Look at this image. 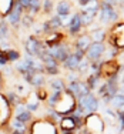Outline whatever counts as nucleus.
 <instances>
[{
	"label": "nucleus",
	"mask_w": 124,
	"mask_h": 134,
	"mask_svg": "<svg viewBox=\"0 0 124 134\" xmlns=\"http://www.w3.org/2000/svg\"><path fill=\"white\" fill-rule=\"evenodd\" d=\"M100 98L96 96V93H88L87 96L78 98L77 100V107H76V111L73 114H77V116L86 117L91 113H98V108H100Z\"/></svg>",
	"instance_id": "1"
},
{
	"label": "nucleus",
	"mask_w": 124,
	"mask_h": 134,
	"mask_svg": "<svg viewBox=\"0 0 124 134\" xmlns=\"http://www.w3.org/2000/svg\"><path fill=\"white\" fill-rule=\"evenodd\" d=\"M120 19H121V14H120L119 9L100 0V10L97 14V21L100 26H113V24L119 23Z\"/></svg>",
	"instance_id": "2"
},
{
	"label": "nucleus",
	"mask_w": 124,
	"mask_h": 134,
	"mask_svg": "<svg viewBox=\"0 0 124 134\" xmlns=\"http://www.w3.org/2000/svg\"><path fill=\"white\" fill-rule=\"evenodd\" d=\"M29 134H60L59 126L47 119H37L29 124Z\"/></svg>",
	"instance_id": "3"
},
{
	"label": "nucleus",
	"mask_w": 124,
	"mask_h": 134,
	"mask_svg": "<svg viewBox=\"0 0 124 134\" xmlns=\"http://www.w3.org/2000/svg\"><path fill=\"white\" fill-rule=\"evenodd\" d=\"M106 44L117 47L119 50H124V21H119L110 26V29L107 30Z\"/></svg>",
	"instance_id": "4"
},
{
	"label": "nucleus",
	"mask_w": 124,
	"mask_h": 134,
	"mask_svg": "<svg viewBox=\"0 0 124 134\" xmlns=\"http://www.w3.org/2000/svg\"><path fill=\"white\" fill-rule=\"evenodd\" d=\"M23 47H24V54H26V56H30V57H34V59H39L41 54H43L44 50H47V47L44 46V43H43V39L36 37V36H33V34H30V36L24 40Z\"/></svg>",
	"instance_id": "5"
},
{
	"label": "nucleus",
	"mask_w": 124,
	"mask_h": 134,
	"mask_svg": "<svg viewBox=\"0 0 124 134\" xmlns=\"http://www.w3.org/2000/svg\"><path fill=\"white\" fill-rule=\"evenodd\" d=\"M76 107H77V100H76V97L73 94H70L67 90H64L60 101L54 107V110L63 117V116H71L76 111Z\"/></svg>",
	"instance_id": "6"
},
{
	"label": "nucleus",
	"mask_w": 124,
	"mask_h": 134,
	"mask_svg": "<svg viewBox=\"0 0 124 134\" xmlns=\"http://www.w3.org/2000/svg\"><path fill=\"white\" fill-rule=\"evenodd\" d=\"M84 129L88 134H103L106 129V123L103 120V116L98 113H91L84 117Z\"/></svg>",
	"instance_id": "7"
},
{
	"label": "nucleus",
	"mask_w": 124,
	"mask_h": 134,
	"mask_svg": "<svg viewBox=\"0 0 124 134\" xmlns=\"http://www.w3.org/2000/svg\"><path fill=\"white\" fill-rule=\"evenodd\" d=\"M47 52L50 53L52 57H54L57 62L60 63V66H61V63L64 62V60L69 57V54L73 52V46H71L70 41L66 40V41H63V43H60V44H56V46H53V47H49Z\"/></svg>",
	"instance_id": "8"
},
{
	"label": "nucleus",
	"mask_w": 124,
	"mask_h": 134,
	"mask_svg": "<svg viewBox=\"0 0 124 134\" xmlns=\"http://www.w3.org/2000/svg\"><path fill=\"white\" fill-rule=\"evenodd\" d=\"M106 49H107L106 43H97V41H93V43L88 46V49L86 50V59H87L90 63L101 62V60H104V56H106Z\"/></svg>",
	"instance_id": "9"
},
{
	"label": "nucleus",
	"mask_w": 124,
	"mask_h": 134,
	"mask_svg": "<svg viewBox=\"0 0 124 134\" xmlns=\"http://www.w3.org/2000/svg\"><path fill=\"white\" fill-rule=\"evenodd\" d=\"M24 14V9L21 7V4L16 0L14 2V6L13 9L10 10V13L6 16V21L9 23V26H10L13 30H17L19 27H20V21H21V17H23Z\"/></svg>",
	"instance_id": "10"
},
{
	"label": "nucleus",
	"mask_w": 124,
	"mask_h": 134,
	"mask_svg": "<svg viewBox=\"0 0 124 134\" xmlns=\"http://www.w3.org/2000/svg\"><path fill=\"white\" fill-rule=\"evenodd\" d=\"M83 23H81V17H80V12H74L71 16H70V21H69V26H67V31H66V34H67L69 37H71V39H74V37H77L78 34L83 33Z\"/></svg>",
	"instance_id": "11"
},
{
	"label": "nucleus",
	"mask_w": 124,
	"mask_h": 134,
	"mask_svg": "<svg viewBox=\"0 0 124 134\" xmlns=\"http://www.w3.org/2000/svg\"><path fill=\"white\" fill-rule=\"evenodd\" d=\"M13 117H16L19 121H21V123L26 124V126H29V124L34 120L33 113H30V111L27 110L26 106H24V103H20L16 107H13Z\"/></svg>",
	"instance_id": "12"
},
{
	"label": "nucleus",
	"mask_w": 124,
	"mask_h": 134,
	"mask_svg": "<svg viewBox=\"0 0 124 134\" xmlns=\"http://www.w3.org/2000/svg\"><path fill=\"white\" fill-rule=\"evenodd\" d=\"M91 43H93V40H91L88 31H83L81 34H78L77 37H74V39H73L71 46H73V49L81 50V52L86 53V50L88 49V46H90Z\"/></svg>",
	"instance_id": "13"
},
{
	"label": "nucleus",
	"mask_w": 124,
	"mask_h": 134,
	"mask_svg": "<svg viewBox=\"0 0 124 134\" xmlns=\"http://www.w3.org/2000/svg\"><path fill=\"white\" fill-rule=\"evenodd\" d=\"M54 12L60 17H66V16H71L73 12V4L70 0H59L54 6Z\"/></svg>",
	"instance_id": "14"
},
{
	"label": "nucleus",
	"mask_w": 124,
	"mask_h": 134,
	"mask_svg": "<svg viewBox=\"0 0 124 134\" xmlns=\"http://www.w3.org/2000/svg\"><path fill=\"white\" fill-rule=\"evenodd\" d=\"M47 86H49L50 91H64L67 87V83L63 77L57 76V77H52L47 80Z\"/></svg>",
	"instance_id": "15"
},
{
	"label": "nucleus",
	"mask_w": 124,
	"mask_h": 134,
	"mask_svg": "<svg viewBox=\"0 0 124 134\" xmlns=\"http://www.w3.org/2000/svg\"><path fill=\"white\" fill-rule=\"evenodd\" d=\"M88 34H90V37H91L93 41H97V43H106L107 30L104 27L98 26V27L90 29V30H88Z\"/></svg>",
	"instance_id": "16"
},
{
	"label": "nucleus",
	"mask_w": 124,
	"mask_h": 134,
	"mask_svg": "<svg viewBox=\"0 0 124 134\" xmlns=\"http://www.w3.org/2000/svg\"><path fill=\"white\" fill-rule=\"evenodd\" d=\"M57 126H59L60 131H76L77 130V126H76L71 116H63Z\"/></svg>",
	"instance_id": "17"
},
{
	"label": "nucleus",
	"mask_w": 124,
	"mask_h": 134,
	"mask_svg": "<svg viewBox=\"0 0 124 134\" xmlns=\"http://www.w3.org/2000/svg\"><path fill=\"white\" fill-rule=\"evenodd\" d=\"M24 106H26V108L30 111V113H36V111L40 110L41 101L36 97V94H34V93H30L26 97V100H24Z\"/></svg>",
	"instance_id": "18"
},
{
	"label": "nucleus",
	"mask_w": 124,
	"mask_h": 134,
	"mask_svg": "<svg viewBox=\"0 0 124 134\" xmlns=\"http://www.w3.org/2000/svg\"><path fill=\"white\" fill-rule=\"evenodd\" d=\"M86 84L88 86V88H90V91H96L98 87H100V84L103 83V79H101L100 74H91V73H88L87 76H86L84 79Z\"/></svg>",
	"instance_id": "19"
},
{
	"label": "nucleus",
	"mask_w": 124,
	"mask_h": 134,
	"mask_svg": "<svg viewBox=\"0 0 124 134\" xmlns=\"http://www.w3.org/2000/svg\"><path fill=\"white\" fill-rule=\"evenodd\" d=\"M46 84H47V76L44 73H33L31 80L29 83V86H31L34 90H37L40 87H44Z\"/></svg>",
	"instance_id": "20"
},
{
	"label": "nucleus",
	"mask_w": 124,
	"mask_h": 134,
	"mask_svg": "<svg viewBox=\"0 0 124 134\" xmlns=\"http://www.w3.org/2000/svg\"><path fill=\"white\" fill-rule=\"evenodd\" d=\"M12 27L6 21V19H0V40H10Z\"/></svg>",
	"instance_id": "21"
},
{
	"label": "nucleus",
	"mask_w": 124,
	"mask_h": 134,
	"mask_svg": "<svg viewBox=\"0 0 124 134\" xmlns=\"http://www.w3.org/2000/svg\"><path fill=\"white\" fill-rule=\"evenodd\" d=\"M47 24L50 26V29H52V31H59L63 29V20L60 16L57 14H52L49 19H47Z\"/></svg>",
	"instance_id": "22"
},
{
	"label": "nucleus",
	"mask_w": 124,
	"mask_h": 134,
	"mask_svg": "<svg viewBox=\"0 0 124 134\" xmlns=\"http://www.w3.org/2000/svg\"><path fill=\"white\" fill-rule=\"evenodd\" d=\"M4 96H6V98H7L9 104H10L12 107H16L17 104H20V103H24V98H21L20 96L16 93L14 90H9V91H6Z\"/></svg>",
	"instance_id": "23"
},
{
	"label": "nucleus",
	"mask_w": 124,
	"mask_h": 134,
	"mask_svg": "<svg viewBox=\"0 0 124 134\" xmlns=\"http://www.w3.org/2000/svg\"><path fill=\"white\" fill-rule=\"evenodd\" d=\"M103 120H104V123L107 121L111 126L117 124V111L113 110V108H110V107H106L103 111Z\"/></svg>",
	"instance_id": "24"
},
{
	"label": "nucleus",
	"mask_w": 124,
	"mask_h": 134,
	"mask_svg": "<svg viewBox=\"0 0 124 134\" xmlns=\"http://www.w3.org/2000/svg\"><path fill=\"white\" fill-rule=\"evenodd\" d=\"M16 0H0V19H4L13 9Z\"/></svg>",
	"instance_id": "25"
},
{
	"label": "nucleus",
	"mask_w": 124,
	"mask_h": 134,
	"mask_svg": "<svg viewBox=\"0 0 124 134\" xmlns=\"http://www.w3.org/2000/svg\"><path fill=\"white\" fill-rule=\"evenodd\" d=\"M13 67H14V71L19 73L20 76H24V74H27V73H33V71H31V69H30V66L26 63V60H24L23 57H21V59L19 60Z\"/></svg>",
	"instance_id": "26"
},
{
	"label": "nucleus",
	"mask_w": 124,
	"mask_h": 134,
	"mask_svg": "<svg viewBox=\"0 0 124 134\" xmlns=\"http://www.w3.org/2000/svg\"><path fill=\"white\" fill-rule=\"evenodd\" d=\"M24 13H29V14L34 16V17L37 14H40L41 13V0H30L29 2V9Z\"/></svg>",
	"instance_id": "27"
},
{
	"label": "nucleus",
	"mask_w": 124,
	"mask_h": 134,
	"mask_svg": "<svg viewBox=\"0 0 124 134\" xmlns=\"http://www.w3.org/2000/svg\"><path fill=\"white\" fill-rule=\"evenodd\" d=\"M61 96H63V91H50L49 97H47V100H46L47 107H53V108H54L57 106V103L60 101Z\"/></svg>",
	"instance_id": "28"
},
{
	"label": "nucleus",
	"mask_w": 124,
	"mask_h": 134,
	"mask_svg": "<svg viewBox=\"0 0 124 134\" xmlns=\"http://www.w3.org/2000/svg\"><path fill=\"white\" fill-rule=\"evenodd\" d=\"M36 24V17L29 13H24L23 17H21V21H20V27L26 29V30H29V29H31Z\"/></svg>",
	"instance_id": "29"
},
{
	"label": "nucleus",
	"mask_w": 124,
	"mask_h": 134,
	"mask_svg": "<svg viewBox=\"0 0 124 134\" xmlns=\"http://www.w3.org/2000/svg\"><path fill=\"white\" fill-rule=\"evenodd\" d=\"M6 52V56H7V60H9V63H17L19 60L21 59V53H20V50H17V49H13V47H12V49H9V50H4Z\"/></svg>",
	"instance_id": "30"
},
{
	"label": "nucleus",
	"mask_w": 124,
	"mask_h": 134,
	"mask_svg": "<svg viewBox=\"0 0 124 134\" xmlns=\"http://www.w3.org/2000/svg\"><path fill=\"white\" fill-rule=\"evenodd\" d=\"M54 6L53 0H41V13L44 16H50L54 12Z\"/></svg>",
	"instance_id": "31"
},
{
	"label": "nucleus",
	"mask_w": 124,
	"mask_h": 134,
	"mask_svg": "<svg viewBox=\"0 0 124 134\" xmlns=\"http://www.w3.org/2000/svg\"><path fill=\"white\" fill-rule=\"evenodd\" d=\"M110 106L113 108H116V110L121 108L124 106V94H120V93L114 94L113 98H111V101H110Z\"/></svg>",
	"instance_id": "32"
},
{
	"label": "nucleus",
	"mask_w": 124,
	"mask_h": 134,
	"mask_svg": "<svg viewBox=\"0 0 124 134\" xmlns=\"http://www.w3.org/2000/svg\"><path fill=\"white\" fill-rule=\"evenodd\" d=\"M88 70H90V62H88V60L84 57V59L80 62L78 67H77V73L80 76H87L88 74Z\"/></svg>",
	"instance_id": "33"
},
{
	"label": "nucleus",
	"mask_w": 124,
	"mask_h": 134,
	"mask_svg": "<svg viewBox=\"0 0 124 134\" xmlns=\"http://www.w3.org/2000/svg\"><path fill=\"white\" fill-rule=\"evenodd\" d=\"M34 94H36V97L39 98L41 103H46L47 97H49V90L46 87H40L37 90H34Z\"/></svg>",
	"instance_id": "34"
},
{
	"label": "nucleus",
	"mask_w": 124,
	"mask_h": 134,
	"mask_svg": "<svg viewBox=\"0 0 124 134\" xmlns=\"http://www.w3.org/2000/svg\"><path fill=\"white\" fill-rule=\"evenodd\" d=\"M14 91H16V93H17L19 96H20L21 98H24V100H26V97H27V96L31 93V91L29 90V88H27L24 84H16V87H14Z\"/></svg>",
	"instance_id": "35"
},
{
	"label": "nucleus",
	"mask_w": 124,
	"mask_h": 134,
	"mask_svg": "<svg viewBox=\"0 0 124 134\" xmlns=\"http://www.w3.org/2000/svg\"><path fill=\"white\" fill-rule=\"evenodd\" d=\"M117 111V134H123L124 133V113L120 110H116Z\"/></svg>",
	"instance_id": "36"
},
{
	"label": "nucleus",
	"mask_w": 124,
	"mask_h": 134,
	"mask_svg": "<svg viewBox=\"0 0 124 134\" xmlns=\"http://www.w3.org/2000/svg\"><path fill=\"white\" fill-rule=\"evenodd\" d=\"M80 79H81V76L78 74L77 71H67V73H66V77H64V80H66V83H70V81L80 80Z\"/></svg>",
	"instance_id": "37"
},
{
	"label": "nucleus",
	"mask_w": 124,
	"mask_h": 134,
	"mask_svg": "<svg viewBox=\"0 0 124 134\" xmlns=\"http://www.w3.org/2000/svg\"><path fill=\"white\" fill-rule=\"evenodd\" d=\"M2 73H3V76L4 77H13L14 76V67L12 66V64H7L6 67H2Z\"/></svg>",
	"instance_id": "38"
},
{
	"label": "nucleus",
	"mask_w": 124,
	"mask_h": 134,
	"mask_svg": "<svg viewBox=\"0 0 124 134\" xmlns=\"http://www.w3.org/2000/svg\"><path fill=\"white\" fill-rule=\"evenodd\" d=\"M7 64H10V63H9V60H7L6 52H4V50H2V52H0V69H2V67H6Z\"/></svg>",
	"instance_id": "39"
},
{
	"label": "nucleus",
	"mask_w": 124,
	"mask_h": 134,
	"mask_svg": "<svg viewBox=\"0 0 124 134\" xmlns=\"http://www.w3.org/2000/svg\"><path fill=\"white\" fill-rule=\"evenodd\" d=\"M90 2H91V0H77V4L83 9V7H86V6H87Z\"/></svg>",
	"instance_id": "40"
},
{
	"label": "nucleus",
	"mask_w": 124,
	"mask_h": 134,
	"mask_svg": "<svg viewBox=\"0 0 124 134\" xmlns=\"http://www.w3.org/2000/svg\"><path fill=\"white\" fill-rule=\"evenodd\" d=\"M10 134H27V131H21V130H12Z\"/></svg>",
	"instance_id": "41"
},
{
	"label": "nucleus",
	"mask_w": 124,
	"mask_h": 134,
	"mask_svg": "<svg viewBox=\"0 0 124 134\" xmlns=\"http://www.w3.org/2000/svg\"><path fill=\"white\" fill-rule=\"evenodd\" d=\"M0 86H4V76H3L2 70H0Z\"/></svg>",
	"instance_id": "42"
},
{
	"label": "nucleus",
	"mask_w": 124,
	"mask_h": 134,
	"mask_svg": "<svg viewBox=\"0 0 124 134\" xmlns=\"http://www.w3.org/2000/svg\"><path fill=\"white\" fill-rule=\"evenodd\" d=\"M119 93L124 94V83H120V87H119Z\"/></svg>",
	"instance_id": "43"
},
{
	"label": "nucleus",
	"mask_w": 124,
	"mask_h": 134,
	"mask_svg": "<svg viewBox=\"0 0 124 134\" xmlns=\"http://www.w3.org/2000/svg\"><path fill=\"white\" fill-rule=\"evenodd\" d=\"M119 10H120V14H121V17L124 19V3H123L121 6H120V9H119Z\"/></svg>",
	"instance_id": "44"
},
{
	"label": "nucleus",
	"mask_w": 124,
	"mask_h": 134,
	"mask_svg": "<svg viewBox=\"0 0 124 134\" xmlns=\"http://www.w3.org/2000/svg\"><path fill=\"white\" fill-rule=\"evenodd\" d=\"M0 134H6L4 131H3V130H0Z\"/></svg>",
	"instance_id": "45"
},
{
	"label": "nucleus",
	"mask_w": 124,
	"mask_h": 134,
	"mask_svg": "<svg viewBox=\"0 0 124 134\" xmlns=\"http://www.w3.org/2000/svg\"><path fill=\"white\" fill-rule=\"evenodd\" d=\"M0 52H2V47H0Z\"/></svg>",
	"instance_id": "46"
}]
</instances>
